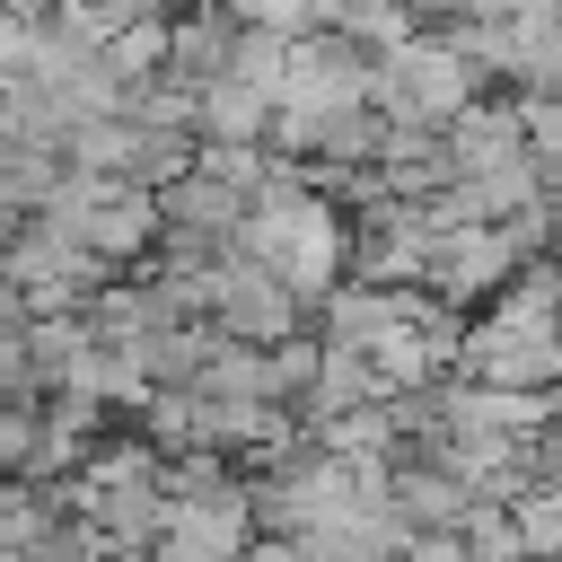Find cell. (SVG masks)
I'll return each mask as SVG.
<instances>
[{
	"mask_svg": "<svg viewBox=\"0 0 562 562\" xmlns=\"http://www.w3.org/2000/svg\"><path fill=\"white\" fill-rule=\"evenodd\" d=\"M237 9V26H255V35H307L316 18H334L325 0H228Z\"/></svg>",
	"mask_w": 562,
	"mask_h": 562,
	"instance_id": "6da1fadb",
	"label": "cell"
}]
</instances>
